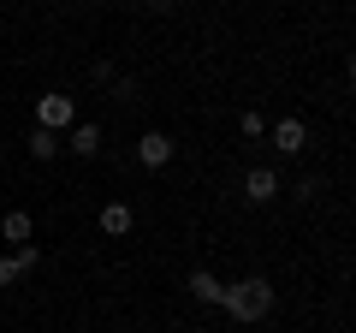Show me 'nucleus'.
Wrapping results in <instances>:
<instances>
[{
  "label": "nucleus",
  "mask_w": 356,
  "mask_h": 333,
  "mask_svg": "<svg viewBox=\"0 0 356 333\" xmlns=\"http://www.w3.org/2000/svg\"><path fill=\"white\" fill-rule=\"evenodd\" d=\"M220 309H226L238 327H250V321H261L267 309H273V280H261V274H250V280L226 286V297H220Z\"/></svg>",
  "instance_id": "nucleus-1"
},
{
  "label": "nucleus",
  "mask_w": 356,
  "mask_h": 333,
  "mask_svg": "<svg viewBox=\"0 0 356 333\" xmlns=\"http://www.w3.org/2000/svg\"><path fill=\"white\" fill-rule=\"evenodd\" d=\"M36 125L65 137V131L77 125V102H72V95H60V90H54V95H36Z\"/></svg>",
  "instance_id": "nucleus-2"
},
{
  "label": "nucleus",
  "mask_w": 356,
  "mask_h": 333,
  "mask_svg": "<svg viewBox=\"0 0 356 333\" xmlns=\"http://www.w3.org/2000/svg\"><path fill=\"white\" fill-rule=\"evenodd\" d=\"M267 143H273L280 155H303L309 149V125L303 119H280V125H267Z\"/></svg>",
  "instance_id": "nucleus-3"
},
{
  "label": "nucleus",
  "mask_w": 356,
  "mask_h": 333,
  "mask_svg": "<svg viewBox=\"0 0 356 333\" xmlns=\"http://www.w3.org/2000/svg\"><path fill=\"white\" fill-rule=\"evenodd\" d=\"M172 149H178V143L166 137V131H143V137H137V161L149 166V173H161V166L172 161Z\"/></svg>",
  "instance_id": "nucleus-4"
},
{
  "label": "nucleus",
  "mask_w": 356,
  "mask_h": 333,
  "mask_svg": "<svg viewBox=\"0 0 356 333\" xmlns=\"http://www.w3.org/2000/svg\"><path fill=\"white\" fill-rule=\"evenodd\" d=\"M280 191H285V185H280V173H273V166H250V173H243V196H250L255 208L273 203Z\"/></svg>",
  "instance_id": "nucleus-5"
},
{
  "label": "nucleus",
  "mask_w": 356,
  "mask_h": 333,
  "mask_svg": "<svg viewBox=\"0 0 356 333\" xmlns=\"http://www.w3.org/2000/svg\"><path fill=\"white\" fill-rule=\"evenodd\" d=\"M65 149L83 155V161H95V155H102V125H95V119H77V125L65 131Z\"/></svg>",
  "instance_id": "nucleus-6"
},
{
  "label": "nucleus",
  "mask_w": 356,
  "mask_h": 333,
  "mask_svg": "<svg viewBox=\"0 0 356 333\" xmlns=\"http://www.w3.org/2000/svg\"><path fill=\"white\" fill-rule=\"evenodd\" d=\"M95 220H102V232H107V238H125V232L137 226V215H131L125 203H102V215H95Z\"/></svg>",
  "instance_id": "nucleus-7"
},
{
  "label": "nucleus",
  "mask_w": 356,
  "mask_h": 333,
  "mask_svg": "<svg viewBox=\"0 0 356 333\" xmlns=\"http://www.w3.org/2000/svg\"><path fill=\"white\" fill-rule=\"evenodd\" d=\"M30 232H36V220H30L24 208H6V220H0V238L18 250V244H30Z\"/></svg>",
  "instance_id": "nucleus-8"
},
{
  "label": "nucleus",
  "mask_w": 356,
  "mask_h": 333,
  "mask_svg": "<svg viewBox=\"0 0 356 333\" xmlns=\"http://www.w3.org/2000/svg\"><path fill=\"white\" fill-rule=\"evenodd\" d=\"M24 143H30V155H36V161H54V155H60V149H65V137H60V131H42V125H36V131H30V137H24Z\"/></svg>",
  "instance_id": "nucleus-9"
},
{
  "label": "nucleus",
  "mask_w": 356,
  "mask_h": 333,
  "mask_svg": "<svg viewBox=\"0 0 356 333\" xmlns=\"http://www.w3.org/2000/svg\"><path fill=\"white\" fill-rule=\"evenodd\" d=\"M191 297H196V304H220V297H226V286H220L208 268H196V274H191Z\"/></svg>",
  "instance_id": "nucleus-10"
},
{
  "label": "nucleus",
  "mask_w": 356,
  "mask_h": 333,
  "mask_svg": "<svg viewBox=\"0 0 356 333\" xmlns=\"http://www.w3.org/2000/svg\"><path fill=\"white\" fill-rule=\"evenodd\" d=\"M238 131H243V137L255 143V137H267V119L255 114V107H243V114H238Z\"/></svg>",
  "instance_id": "nucleus-11"
},
{
  "label": "nucleus",
  "mask_w": 356,
  "mask_h": 333,
  "mask_svg": "<svg viewBox=\"0 0 356 333\" xmlns=\"http://www.w3.org/2000/svg\"><path fill=\"white\" fill-rule=\"evenodd\" d=\"M18 280H24V268H18V256H0V292H13Z\"/></svg>",
  "instance_id": "nucleus-12"
},
{
  "label": "nucleus",
  "mask_w": 356,
  "mask_h": 333,
  "mask_svg": "<svg viewBox=\"0 0 356 333\" xmlns=\"http://www.w3.org/2000/svg\"><path fill=\"white\" fill-rule=\"evenodd\" d=\"M13 256H18V268H24V274H30V268H42V250H36V244H18Z\"/></svg>",
  "instance_id": "nucleus-13"
},
{
  "label": "nucleus",
  "mask_w": 356,
  "mask_h": 333,
  "mask_svg": "<svg viewBox=\"0 0 356 333\" xmlns=\"http://www.w3.org/2000/svg\"><path fill=\"white\" fill-rule=\"evenodd\" d=\"M350 90H356V54H350Z\"/></svg>",
  "instance_id": "nucleus-14"
},
{
  "label": "nucleus",
  "mask_w": 356,
  "mask_h": 333,
  "mask_svg": "<svg viewBox=\"0 0 356 333\" xmlns=\"http://www.w3.org/2000/svg\"><path fill=\"white\" fill-rule=\"evenodd\" d=\"M154 6H172V0H154Z\"/></svg>",
  "instance_id": "nucleus-15"
}]
</instances>
